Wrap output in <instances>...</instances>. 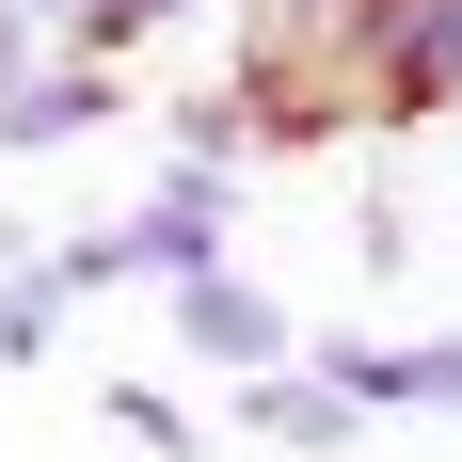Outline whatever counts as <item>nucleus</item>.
<instances>
[{
  "label": "nucleus",
  "mask_w": 462,
  "mask_h": 462,
  "mask_svg": "<svg viewBox=\"0 0 462 462\" xmlns=\"http://www.w3.org/2000/svg\"><path fill=\"white\" fill-rule=\"evenodd\" d=\"M224 208H239V160H160V191L128 208V272L143 287H176L224 255Z\"/></svg>",
  "instance_id": "6"
},
{
  "label": "nucleus",
  "mask_w": 462,
  "mask_h": 462,
  "mask_svg": "<svg viewBox=\"0 0 462 462\" xmlns=\"http://www.w3.org/2000/svg\"><path fill=\"white\" fill-rule=\"evenodd\" d=\"M64 319H80V303L16 255V272H0V367H48V351H64Z\"/></svg>",
  "instance_id": "8"
},
{
  "label": "nucleus",
  "mask_w": 462,
  "mask_h": 462,
  "mask_svg": "<svg viewBox=\"0 0 462 462\" xmlns=\"http://www.w3.org/2000/svg\"><path fill=\"white\" fill-rule=\"evenodd\" d=\"M239 16H335V0H239Z\"/></svg>",
  "instance_id": "13"
},
{
  "label": "nucleus",
  "mask_w": 462,
  "mask_h": 462,
  "mask_svg": "<svg viewBox=\"0 0 462 462\" xmlns=\"http://www.w3.org/2000/svg\"><path fill=\"white\" fill-rule=\"evenodd\" d=\"M32 272L64 287V303H112V287H143V272H128V224H80V239H32Z\"/></svg>",
  "instance_id": "9"
},
{
  "label": "nucleus",
  "mask_w": 462,
  "mask_h": 462,
  "mask_svg": "<svg viewBox=\"0 0 462 462\" xmlns=\"http://www.w3.org/2000/svg\"><path fill=\"white\" fill-rule=\"evenodd\" d=\"M351 272H367V287L415 272V208H399V191H367V208H351Z\"/></svg>",
  "instance_id": "11"
},
{
  "label": "nucleus",
  "mask_w": 462,
  "mask_h": 462,
  "mask_svg": "<svg viewBox=\"0 0 462 462\" xmlns=\"http://www.w3.org/2000/svg\"><path fill=\"white\" fill-rule=\"evenodd\" d=\"M351 415H462V335H303Z\"/></svg>",
  "instance_id": "3"
},
{
  "label": "nucleus",
  "mask_w": 462,
  "mask_h": 462,
  "mask_svg": "<svg viewBox=\"0 0 462 462\" xmlns=\"http://www.w3.org/2000/svg\"><path fill=\"white\" fill-rule=\"evenodd\" d=\"M239 430H255V447H287V462H351V430H367V415H351V399H335V383L287 351V367L239 383Z\"/></svg>",
  "instance_id": "7"
},
{
  "label": "nucleus",
  "mask_w": 462,
  "mask_h": 462,
  "mask_svg": "<svg viewBox=\"0 0 462 462\" xmlns=\"http://www.w3.org/2000/svg\"><path fill=\"white\" fill-rule=\"evenodd\" d=\"M16 255H32V239H16V224H0V272H16Z\"/></svg>",
  "instance_id": "14"
},
{
  "label": "nucleus",
  "mask_w": 462,
  "mask_h": 462,
  "mask_svg": "<svg viewBox=\"0 0 462 462\" xmlns=\"http://www.w3.org/2000/svg\"><path fill=\"white\" fill-rule=\"evenodd\" d=\"M128 112V64H80V48H48L32 80H0V160H64Z\"/></svg>",
  "instance_id": "5"
},
{
  "label": "nucleus",
  "mask_w": 462,
  "mask_h": 462,
  "mask_svg": "<svg viewBox=\"0 0 462 462\" xmlns=\"http://www.w3.org/2000/svg\"><path fill=\"white\" fill-rule=\"evenodd\" d=\"M48 64V16H16V0H0V80H32Z\"/></svg>",
  "instance_id": "12"
},
{
  "label": "nucleus",
  "mask_w": 462,
  "mask_h": 462,
  "mask_svg": "<svg viewBox=\"0 0 462 462\" xmlns=\"http://www.w3.org/2000/svg\"><path fill=\"white\" fill-rule=\"evenodd\" d=\"M224 112H239V160H319V143L367 128V112H351V64H335L319 16H239V48H224Z\"/></svg>",
  "instance_id": "1"
},
{
  "label": "nucleus",
  "mask_w": 462,
  "mask_h": 462,
  "mask_svg": "<svg viewBox=\"0 0 462 462\" xmlns=\"http://www.w3.org/2000/svg\"><path fill=\"white\" fill-rule=\"evenodd\" d=\"M176 351H191V367H224V383H255V367H287V351H303V319H287L255 272H224V255H208V272H176Z\"/></svg>",
  "instance_id": "4"
},
{
  "label": "nucleus",
  "mask_w": 462,
  "mask_h": 462,
  "mask_svg": "<svg viewBox=\"0 0 462 462\" xmlns=\"http://www.w3.org/2000/svg\"><path fill=\"white\" fill-rule=\"evenodd\" d=\"M319 32L351 64V112L367 128H447L462 112V0H335Z\"/></svg>",
  "instance_id": "2"
},
{
  "label": "nucleus",
  "mask_w": 462,
  "mask_h": 462,
  "mask_svg": "<svg viewBox=\"0 0 462 462\" xmlns=\"http://www.w3.org/2000/svg\"><path fill=\"white\" fill-rule=\"evenodd\" d=\"M96 415L128 430V447H160V462H208V430H191V399H160V383H96Z\"/></svg>",
  "instance_id": "10"
}]
</instances>
